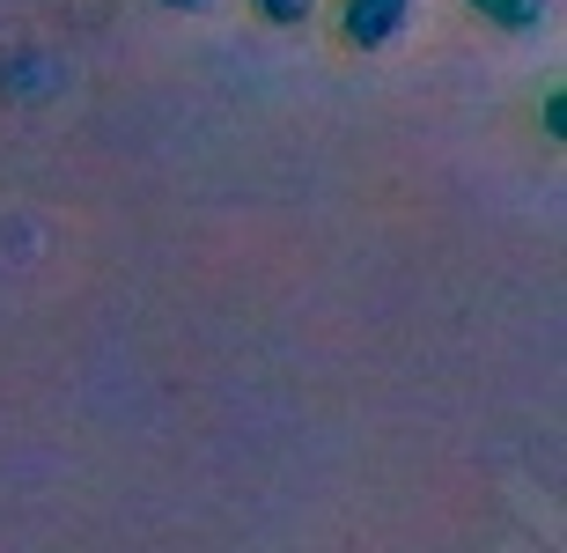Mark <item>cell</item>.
<instances>
[{"label":"cell","mask_w":567,"mask_h":553,"mask_svg":"<svg viewBox=\"0 0 567 553\" xmlns=\"http://www.w3.org/2000/svg\"><path fill=\"white\" fill-rule=\"evenodd\" d=\"M464 8H472L486 30H508V38H524V30H538V22H546L560 0H464Z\"/></svg>","instance_id":"7a4b0ae2"},{"label":"cell","mask_w":567,"mask_h":553,"mask_svg":"<svg viewBox=\"0 0 567 553\" xmlns=\"http://www.w3.org/2000/svg\"><path fill=\"white\" fill-rule=\"evenodd\" d=\"M258 22H274V30H302V22L317 16V0H251Z\"/></svg>","instance_id":"3957f363"},{"label":"cell","mask_w":567,"mask_h":553,"mask_svg":"<svg viewBox=\"0 0 567 553\" xmlns=\"http://www.w3.org/2000/svg\"><path fill=\"white\" fill-rule=\"evenodd\" d=\"M163 8H192V16H199V8H214V0H163Z\"/></svg>","instance_id":"277c9868"},{"label":"cell","mask_w":567,"mask_h":553,"mask_svg":"<svg viewBox=\"0 0 567 553\" xmlns=\"http://www.w3.org/2000/svg\"><path fill=\"white\" fill-rule=\"evenodd\" d=\"M332 30H339L347 52H391L413 30V0H339Z\"/></svg>","instance_id":"6da1fadb"}]
</instances>
